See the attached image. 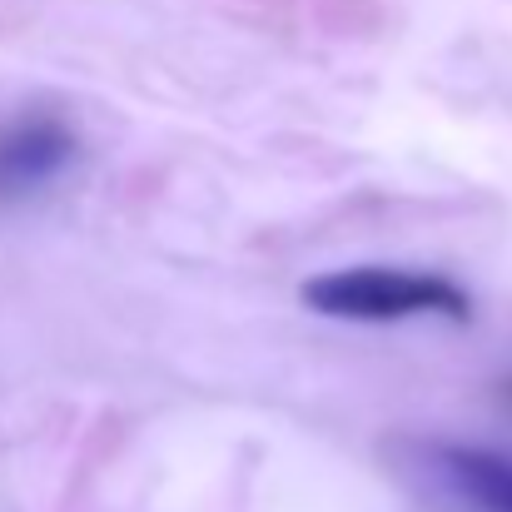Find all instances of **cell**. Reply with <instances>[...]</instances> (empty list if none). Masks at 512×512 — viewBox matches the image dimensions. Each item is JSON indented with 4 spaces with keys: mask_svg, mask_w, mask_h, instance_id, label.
<instances>
[{
    "mask_svg": "<svg viewBox=\"0 0 512 512\" xmlns=\"http://www.w3.org/2000/svg\"><path fill=\"white\" fill-rule=\"evenodd\" d=\"M443 483L478 512H512V453L478 443H433Z\"/></svg>",
    "mask_w": 512,
    "mask_h": 512,
    "instance_id": "cell-3",
    "label": "cell"
},
{
    "mask_svg": "<svg viewBox=\"0 0 512 512\" xmlns=\"http://www.w3.org/2000/svg\"><path fill=\"white\" fill-rule=\"evenodd\" d=\"M503 393H508V398H512V378H508V383H503Z\"/></svg>",
    "mask_w": 512,
    "mask_h": 512,
    "instance_id": "cell-4",
    "label": "cell"
},
{
    "mask_svg": "<svg viewBox=\"0 0 512 512\" xmlns=\"http://www.w3.org/2000/svg\"><path fill=\"white\" fill-rule=\"evenodd\" d=\"M75 150H80L75 130L50 110H20L0 120V209L50 189L70 170Z\"/></svg>",
    "mask_w": 512,
    "mask_h": 512,
    "instance_id": "cell-2",
    "label": "cell"
},
{
    "mask_svg": "<svg viewBox=\"0 0 512 512\" xmlns=\"http://www.w3.org/2000/svg\"><path fill=\"white\" fill-rule=\"evenodd\" d=\"M304 304L324 319H353V324H403V319L468 324L473 319V299L453 279L423 269H383V264H353L309 279Z\"/></svg>",
    "mask_w": 512,
    "mask_h": 512,
    "instance_id": "cell-1",
    "label": "cell"
}]
</instances>
